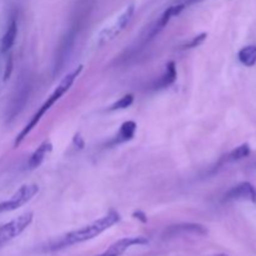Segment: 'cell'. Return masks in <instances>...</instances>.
<instances>
[{
	"label": "cell",
	"mask_w": 256,
	"mask_h": 256,
	"mask_svg": "<svg viewBox=\"0 0 256 256\" xmlns=\"http://www.w3.org/2000/svg\"><path fill=\"white\" fill-rule=\"evenodd\" d=\"M119 212H116L115 210H110L106 215H104V216L100 218V219L95 220L92 224L85 225V226L80 228V229L68 232L66 235H64V236L52 246V249H62V248H66L70 246V245H75L79 244V242H88V240L94 239L98 235L104 232L105 230L110 229L112 225L119 222Z\"/></svg>",
	"instance_id": "1"
},
{
	"label": "cell",
	"mask_w": 256,
	"mask_h": 256,
	"mask_svg": "<svg viewBox=\"0 0 256 256\" xmlns=\"http://www.w3.org/2000/svg\"><path fill=\"white\" fill-rule=\"evenodd\" d=\"M82 72V65H79L76 69H74L72 72H70L69 74H66L64 78H62V80L59 82V85L55 88V90L52 92V94L48 98L46 102H45L44 104L42 105V108H40V109L35 112V115L32 118V120H30V122L25 125L24 129H22V132H20V134L18 135L16 139H15V142H14L15 148H16L18 145L22 144V140L28 136V134H29V132H32L35 126H36L38 122L42 120V118L44 116L45 112H46L48 110H50V108H52V105H54L55 102H56L58 100H59L60 98H62V95H64L65 92L70 89V88H72V85L74 84L75 79L79 76L80 72Z\"/></svg>",
	"instance_id": "2"
},
{
	"label": "cell",
	"mask_w": 256,
	"mask_h": 256,
	"mask_svg": "<svg viewBox=\"0 0 256 256\" xmlns=\"http://www.w3.org/2000/svg\"><path fill=\"white\" fill-rule=\"evenodd\" d=\"M32 80L29 78L24 76L19 80V82L16 84L14 92L12 95V99H10L9 104L6 106L5 116H6L8 122H12V119H15L22 112V110L24 109L28 100H29L30 94H32Z\"/></svg>",
	"instance_id": "3"
},
{
	"label": "cell",
	"mask_w": 256,
	"mask_h": 256,
	"mask_svg": "<svg viewBox=\"0 0 256 256\" xmlns=\"http://www.w3.org/2000/svg\"><path fill=\"white\" fill-rule=\"evenodd\" d=\"M32 218H34L32 212H25V214L15 218L14 220L9 222L8 224L0 226V246L19 236L32 224Z\"/></svg>",
	"instance_id": "4"
},
{
	"label": "cell",
	"mask_w": 256,
	"mask_h": 256,
	"mask_svg": "<svg viewBox=\"0 0 256 256\" xmlns=\"http://www.w3.org/2000/svg\"><path fill=\"white\" fill-rule=\"evenodd\" d=\"M39 192V186L36 184H25L6 202H0V212H14L20 206L29 202L35 195Z\"/></svg>",
	"instance_id": "5"
},
{
	"label": "cell",
	"mask_w": 256,
	"mask_h": 256,
	"mask_svg": "<svg viewBox=\"0 0 256 256\" xmlns=\"http://www.w3.org/2000/svg\"><path fill=\"white\" fill-rule=\"evenodd\" d=\"M132 14H134V5H129L112 25H109V26L104 28V29L102 30V32L99 34L100 42H109V40H112L115 36H118V35L126 28V25L129 24V22L132 20Z\"/></svg>",
	"instance_id": "6"
},
{
	"label": "cell",
	"mask_w": 256,
	"mask_h": 256,
	"mask_svg": "<svg viewBox=\"0 0 256 256\" xmlns=\"http://www.w3.org/2000/svg\"><path fill=\"white\" fill-rule=\"evenodd\" d=\"M208 234V229L200 224H194V222H182V224L172 225L164 232L165 239H172V238L179 236H189V235H195V236H205Z\"/></svg>",
	"instance_id": "7"
},
{
	"label": "cell",
	"mask_w": 256,
	"mask_h": 256,
	"mask_svg": "<svg viewBox=\"0 0 256 256\" xmlns=\"http://www.w3.org/2000/svg\"><path fill=\"white\" fill-rule=\"evenodd\" d=\"M225 202H238V200H248V202H256V189L250 182H244L235 185L232 189L228 190L224 196Z\"/></svg>",
	"instance_id": "8"
},
{
	"label": "cell",
	"mask_w": 256,
	"mask_h": 256,
	"mask_svg": "<svg viewBox=\"0 0 256 256\" xmlns=\"http://www.w3.org/2000/svg\"><path fill=\"white\" fill-rule=\"evenodd\" d=\"M148 244V239L142 236H135V238H124V239L118 240L116 242L108 248L102 254L98 256H122L126 252L129 248L135 246V245H145Z\"/></svg>",
	"instance_id": "9"
},
{
	"label": "cell",
	"mask_w": 256,
	"mask_h": 256,
	"mask_svg": "<svg viewBox=\"0 0 256 256\" xmlns=\"http://www.w3.org/2000/svg\"><path fill=\"white\" fill-rule=\"evenodd\" d=\"M185 5L184 4H179V5H172V6L168 8L166 10H165L164 12H162V15L160 16V19L158 20L156 22H155L154 26L150 29V38H154L155 35L159 34L160 32H162V29H164L165 26L168 25V22H170V19H172V16H176V15H179L180 12H182V9H184Z\"/></svg>",
	"instance_id": "10"
},
{
	"label": "cell",
	"mask_w": 256,
	"mask_h": 256,
	"mask_svg": "<svg viewBox=\"0 0 256 256\" xmlns=\"http://www.w3.org/2000/svg\"><path fill=\"white\" fill-rule=\"evenodd\" d=\"M52 150V144L49 140H45L44 142H42V144L39 145V148L32 152V156L28 160V168H29L30 170H34L36 169V168H39L40 165L42 164V162H44L45 156H46Z\"/></svg>",
	"instance_id": "11"
},
{
	"label": "cell",
	"mask_w": 256,
	"mask_h": 256,
	"mask_svg": "<svg viewBox=\"0 0 256 256\" xmlns=\"http://www.w3.org/2000/svg\"><path fill=\"white\" fill-rule=\"evenodd\" d=\"M176 65H175L174 62H169L166 64V66H165V72L155 82L154 88L155 89H164V88L170 86L176 80Z\"/></svg>",
	"instance_id": "12"
},
{
	"label": "cell",
	"mask_w": 256,
	"mask_h": 256,
	"mask_svg": "<svg viewBox=\"0 0 256 256\" xmlns=\"http://www.w3.org/2000/svg\"><path fill=\"white\" fill-rule=\"evenodd\" d=\"M135 132H136V124L132 120L129 122H125L124 124L120 126L119 132L116 134V136L114 138V140L112 142V145L116 144H122V142H130V140L134 138Z\"/></svg>",
	"instance_id": "13"
},
{
	"label": "cell",
	"mask_w": 256,
	"mask_h": 256,
	"mask_svg": "<svg viewBox=\"0 0 256 256\" xmlns=\"http://www.w3.org/2000/svg\"><path fill=\"white\" fill-rule=\"evenodd\" d=\"M16 35H18V22L16 20L12 19L10 22L9 26H8L6 32L4 34L2 39V52H9L10 49L12 48L14 45L15 40H16Z\"/></svg>",
	"instance_id": "14"
},
{
	"label": "cell",
	"mask_w": 256,
	"mask_h": 256,
	"mask_svg": "<svg viewBox=\"0 0 256 256\" xmlns=\"http://www.w3.org/2000/svg\"><path fill=\"white\" fill-rule=\"evenodd\" d=\"M239 62L245 66H254L256 64V45L244 46L238 54Z\"/></svg>",
	"instance_id": "15"
},
{
	"label": "cell",
	"mask_w": 256,
	"mask_h": 256,
	"mask_svg": "<svg viewBox=\"0 0 256 256\" xmlns=\"http://www.w3.org/2000/svg\"><path fill=\"white\" fill-rule=\"evenodd\" d=\"M250 154V146L249 144H242L240 146L235 148L229 155H228V160L229 162H238V160H242L244 158H246Z\"/></svg>",
	"instance_id": "16"
},
{
	"label": "cell",
	"mask_w": 256,
	"mask_h": 256,
	"mask_svg": "<svg viewBox=\"0 0 256 256\" xmlns=\"http://www.w3.org/2000/svg\"><path fill=\"white\" fill-rule=\"evenodd\" d=\"M132 102H134V96H132V94H128V95H125V96H122L120 100H118L115 104H112V106H110V110H112V112H114V110L126 109V108H129L130 105L132 104Z\"/></svg>",
	"instance_id": "17"
},
{
	"label": "cell",
	"mask_w": 256,
	"mask_h": 256,
	"mask_svg": "<svg viewBox=\"0 0 256 256\" xmlns=\"http://www.w3.org/2000/svg\"><path fill=\"white\" fill-rule=\"evenodd\" d=\"M206 36H208L206 32H202V34H200V35H198V36L192 38V42H186V44L184 45L185 49H192V48L199 46L200 44H202V42H205V39H206Z\"/></svg>",
	"instance_id": "18"
},
{
	"label": "cell",
	"mask_w": 256,
	"mask_h": 256,
	"mask_svg": "<svg viewBox=\"0 0 256 256\" xmlns=\"http://www.w3.org/2000/svg\"><path fill=\"white\" fill-rule=\"evenodd\" d=\"M6 69H5V74H4V80H8L9 79L10 74H12V56H9V59H8L6 62Z\"/></svg>",
	"instance_id": "19"
},
{
	"label": "cell",
	"mask_w": 256,
	"mask_h": 256,
	"mask_svg": "<svg viewBox=\"0 0 256 256\" xmlns=\"http://www.w3.org/2000/svg\"><path fill=\"white\" fill-rule=\"evenodd\" d=\"M134 216H136V219L142 220V222H146V216L144 215V212H134Z\"/></svg>",
	"instance_id": "20"
},
{
	"label": "cell",
	"mask_w": 256,
	"mask_h": 256,
	"mask_svg": "<svg viewBox=\"0 0 256 256\" xmlns=\"http://www.w3.org/2000/svg\"><path fill=\"white\" fill-rule=\"evenodd\" d=\"M74 142H75V144H76L80 148V149H82V148L84 146V142H82V138H80V135H76V136H75Z\"/></svg>",
	"instance_id": "21"
},
{
	"label": "cell",
	"mask_w": 256,
	"mask_h": 256,
	"mask_svg": "<svg viewBox=\"0 0 256 256\" xmlns=\"http://www.w3.org/2000/svg\"><path fill=\"white\" fill-rule=\"evenodd\" d=\"M202 2V0H188V4H194V2Z\"/></svg>",
	"instance_id": "22"
},
{
	"label": "cell",
	"mask_w": 256,
	"mask_h": 256,
	"mask_svg": "<svg viewBox=\"0 0 256 256\" xmlns=\"http://www.w3.org/2000/svg\"><path fill=\"white\" fill-rule=\"evenodd\" d=\"M214 256H228V255H225V254H219V255H214Z\"/></svg>",
	"instance_id": "23"
}]
</instances>
